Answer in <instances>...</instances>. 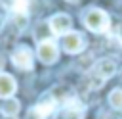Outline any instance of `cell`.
<instances>
[{
    "label": "cell",
    "instance_id": "cell-1",
    "mask_svg": "<svg viewBox=\"0 0 122 119\" xmlns=\"http://www.w3.org/2000/svg\"><path fill=\"white\" fill-rule=\"evenodd\" d=\"M84 25L93 33H107L109 25H111V19H109L107 12H103L99 8H92L84 15Z\"/></svg>",
    "mask_w": 122,
    "mask_h": 119
},
{
    "label": "cell",
    "instance_id": "cell-2",
    "mask_svg": "<svg viewBox=\"0 0 122 119\" xmlns=\"http://www.w3.org/2000/svg\"><path fill=\"white\" fill-rule=\"evenodd\" d=\"M55 107H57V100L53 96H44L34 107L29 109L27 119H46L55 111Z\"/></svg>",
    "mask_w": 122,
    "mask_h": 119
},
{
    "label": "cell",
    "instance_id": "cell-3",
    "mask_svg": "<svg viewBox=\"0 0 122 119\" xmlns=\"http://www.w3.org/2000/svg\"><path fill=\"white\" fill-rule=\"evenodd\" d=\"M114 73H116V63H114V60H111V58H101V60H97L95 65H93V69H92L93 79H97V81H101V83H105L107 79H111Z\"/></svg>",
    "mask_w": 122,
    "mask_h": 119
},
{
    "label": "cell",
    "instance_id": "cell-4",
    "mask_svg": "<svg viewBox=\"0 0 122 119\" xmlns=\"http://www.w3.org/2000/svg\"><path fill=\"white\" fill-rule=\"evenodd\" d=\"M11 63L17 67V69H23V71H29L32 69V52L29 46H17L13 52H11Z\"/></svg>",
    "mask_w": 122,
    "mask_h": 119
},
{
    "label": "cell",
    "instance_id": "cell-5",
    "mask_svg": "<svg viewBox=\"0 0 122 119\" xmlns=\"http://www.w3.org/2000/svg\"><path fill=\"white\" fill-rule=\"evenodd\" d=\"M36 54H38V60L42 63H53L57 61V56H59V50H57V44L50 38L46 40H40L38 42V48H36Z\"/></svg>",
    "mask_w": 122,
    "mask_h": 119
},
{
    "label": "cell",
    "instance_id": "cell-6",
    "mask_svg": "<svg viewBox=\"0 0 122 119\" xmlns=\"http://www.w3.org/2000/svg\"><path fill=\"white\" fill-rule=\"evenodd\" d=\"M48 27H50V31H51L53 35H59V36H63V35L71 33L72 19H71L67 13H55V15H51V17H50V21H48Z\"/></svg>",
    "mask_w": 122,
    "mask_h": 119
},
{
    "label": "cell",
    "instance_id": "cell-7",
    "mask_svg": "<svg viewBox=\"0 0 122 119\" xmlns=\"http://www.w3.org/2000/svg\"><path fill=\"white\" fill-rule=\"evenodd\" d=\"M61 46H63V50H65L67 54H78V52H82V50H84V46H86V40H84V36H82L80 33H76V31H71V33L63 35Z\"/></svg>",
    "mask_w": 122,
    "mask_h": 119
},
{
    "label": "cell",
    "instance_id": "cell-8",
    "mask_svg": "<svg viewBox=\"0 0 122 119\" xmlns=\"http://www.w3.org/2000/svg\"><path fill=\"white\" fill-rule=\"evenodd\" d=\"M15 88H17L15 79L10 73H0V98H4V100L11 98V94L15 92Z\"/></svg>",
    "mask_w": 122,
    "mask_h": 119
},
{
    "label": "cell",
    "instance_id": "cell-9",
    "mask_svg": "<svg viewBox=\"0 0 122 119\" xmlns=\"http://www.w3.org/2000/svg\"><path fill=\"white\" fill-rule=\"evenodd\" d=\"M19 100H15V98H8L4 104H2V107H0V111H2V115L4 117H8V119H13L17 113H19Z\"/></svg>",
    "mask_w": 122,
    "mask_h": 119
},
{
    "label": "cell",
    "instance_id": "cell-10",
    "mask_svg": "<svg viewBox=\"0 0 122 119\" xmlns=\"http://www.w3.org/2000/svg\"><path fill=\"white\" fill-rule=\"evenodd\" d=\"M109 104L114 109H122V88H114L109 94Z\"/></svg>",
    "mask_w": 122,
    "mask_h": 119
},
{
    "label": "cell",
    "instance_id": "cell-11",
    "mask_svg": "<svg viewBox=\"0 0 122 119\" xmlns=\"http://www.w3.org/2000/svg\"><path fill=\"white\" fill-rule=\"evenodd\" d=\"M29 2H30V0H10V8L13 10V13H23V15H27Z\"/></svg>",
    "mask_w": 122,
    "mask_h": 119
},
{
    "label": "cell",
    "instance_id": "cell-12",
    "mask_svg": "<svg viewBox=\"0 0 122 119\" xmlns=\"http://www.w3.org/2000/svg\"><path fill=\"white\" fill-rule=\"evenodd\" d=\"M84 117V111H74V109H65L63 113V119H82Z\"/></svg>",
    "mask_w": 122,
    "mask_h": 119
},
{
    "label": "cell",
    "instance_id": "cell-13",
    "mask_svg": "<svg viewBox=\"0 0 122 119\" xmlns=\"http://www.w3.org/2000/svg\"><path fill=\"white\" fill-rule=\"evenodd\" d=\"M13 19H15L17 29H25V27H27V15H23V13H15Z\"/></svg>",
    "mask_w": 122,
    "mask_h": 119
},
{
    "label": "cell",
    "instance_id": "cell-14",
    "mask_svg": "<svg viewBox=\"0 0 122 119\" xmlns=\"http://www.w3.org/2000/svg\"><path fill=\"white\" fill-rule=\"evenodd\" d=\"M118 38H120V42H122V23L118 25Z\"/></svg>",
    "mask_w": 122,
    "mask_h": 119
},
{
    "label": "cell",
    "instance_id": "cell-15",
    "mask_svg": "<svg viewBox=\"0 0 122 119\" xmlns=\"http://www.w3.org/2000/svg\"><path fill=\"white\" fill-rule=\"evenodd\" d=\"M2 65H4V61H2V58H0V69H2Z\"/></svg>",
    "mask_w": 122,
    "mask_h": 119
}]
</instances>
